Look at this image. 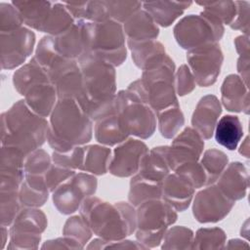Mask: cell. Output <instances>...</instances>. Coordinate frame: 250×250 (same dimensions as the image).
Returning a JSON list of instances; mask_svg holds the SVG:
<instances>
[{"label": "cell", "instance_id": "obj_15", "mask_svg": "<svg viewBox=\"0 0 250 250\" xmlns=\"http://www.w3.org/2000/svg\"><path fill=\"white\" fill-rule=\"evenodd\" d=\"M147 151L148 147L143 141L129 137L112 150L107 172L119 178L134 176Z\"/></svg>", "mask_w": 250, "mask_h": 250}, {"label": "cell", "instance_id": "obj_45", "mask_svg": "<svg viewBox=\"0 0 250 250\" xmlns=\"http://www.w3.org/2000/svg\"><path fill=\"white\" fill-rule=\"evenodd\" d=\"M23 20L19 10L11 3H0V32H9L23 26Z\"/></svg>", "mask_w": 250, "mask_h": 250}, {"label": "cell", "instance_id": "obj_24", "mask_svg": "<svg viewBox=\"0 0 250 250\" xmlns=\"http://www.w3.org/2000/svg\"><path fill=\"white\" fill-rule=\"evenodd\" d=\"M221 102L229 111L249 113L248 86L237 74H229L223 81Z\"/></svg>", "mask_w": 250, "mask_h": 250}, {"label": "cell", "instance_id": "obj_27", "mask_svg": "<svg viewBox=\"0 0 250 250\" xmlns=\"http://www.w3.org/2000/svg\"><path fill=\"white\" fill-rule=\"evenodd\" d=\"M191 4L192 1H149L143 3V9L158 25L168 27Z\"/></svg>", "mask_w": 250, "mask_h": 250}, {"label": "cell", "instance_id": "obj_7", "mask_svg": "<svg viewBox=\"0 0 250 250\" xmlns=\"http://www.w3.org/2000/svg\"><path fill=\"white\" fill-rule=\"evenodd\" d=\"M87 53L111 65H121L127 58L123 25L112 20L87 21ZM86 54V53H85Z\"/></svg>", "mask_w": 250, "mask_h": 250}, {"label": "cell", "instance_id": "obj_23", "mask_svg": "<svg viewBox=\"0 0 250 250\" xmlns=\"http://www.w3.org/2000/svg\"><path fill=\"white\" fill-rule=\"evenodd\" d=\"M168 146H159L148 150L135 176L142 180L161 185L166 176L172 172L168 162Z\"/></svg>", "mask_w": 250, "mask_h": 250}, {"label": "cell", "instance_id": "obj_26", "mask_svg": "<svg viewBox=\"0 0 250 250\" xmlns=\"http://www.w3.org/2000/svg\"><path fill=\"white\" fill-rule=\"evenodd\" d=\"M94 135L96 141L106 146H114L124 142L129 136L122 130L114 108L95 120Z\"/></svg>", "mask_w": 250, "mask_h": 250}, {"label": "cell", "instance_id": "obj_8", "mask_svg": "<svg viewBox=\"0 0 250 250\" xmlns=\"http://www.w3.org/2000/svg\"><path fill=\"white\" fill-rule=\"evenodd\" d=\"M224 32V25L205 11L184 17L173 29L179 46L188 51L204 44L219 42Z\"/></svg>", "mask_w": 250, "mask_h": 250}, {"label": "cell", "instance_id": "obj_33", "mask_svg": "<svg viewBox=\"0 0 250 250\" xmlns=\"http://www.w3.org/2000/svg\"><path fill=\"white\" fill-rule=\"evenodd\" d=\"M75 20L66 9L64 3L54 2L50 16L43 27L42 32L50 36H58L66 31Z\"/></svg>", "mask_w": 250, "mask_h": 250}, {"label": "cell", "instance_id": "obj_40", "mask_svg": "<svg viewBox=\"0 0 250 250\" xmlns=\"http://www.w3.org/2000/svg\"><path fill=\"white\" fill-rule=\"evenodd\" d=\"M193 236V231L188 228L172 227L164 233L161 249H191Z\"/></svg>", "mask_w": 250, "mask_h": 250}, {"label": "cell", "instance_id": "obj_51", "mask_svg": "<svg viewBox=\"0 0 250 250\" xmlns=\"http://www.w3.org/2000/svg\"><path fill=\"white\" fill-rule=\"evenodd\" d=\"M42 249H81L75 242L68 239L67 237H58L56 239H50L44 242L41 246Z\"/></svg>", "mask_w": 250, "mask_h": 250}, {"label": "cell", "instance_id": "obj_2", "mask_svg": "<svg viewBox=\"0 0 250 250\" xmlns=\"http://www.w3.org/2000/svg\"><path fill=\"white\" fill-rule=\"evenodd\" d=\"M93 122L77 101L58 100L50 114L47 142L55 151L61 152L84 146L93 137Z\"/></svg>", "mask_w": 250, "mask_h": 250}, {"label": "cell", "instance_id": "obj_36", "mask_svg": "<svg viewBox=\"0 0 250 250\" xmlns=\"http://www.w3.org/2000/svg\"><path fill=\"white\" fill-rule=\"evenodd\" d=\"M158 130L165 139L174 138L185 124L184 113L180 104L168 107L156 114Z\"/></svg>", "mask_w": 250, "mask_h": 250}, {"label": "cell", "instance_id": "obj_39", "mask_svg": "<svg viewBox=\"0 0 250 250\" xmlns=\"http://www.w3.org/2000/svg\"><path fill=\"white\" fill-rule=\"evenodd\" d=\"M92 230L80 215H75L66 220L62 228V235L75 242L81 249L92 237Z\"/></svg>", "mask_w": 250, "mask_h": 250}, {"label": "cell", "instance_id": "obj_55", "mask_svg": "<svg viewBox=\"0 0 250 250\" xmlns=\"http://www.w3.org/2000/svg\"><path fill=\"white\" fill-rule=\"evenodd\" d=\"M239 153L242 154L243 156L247 157V158L249 157V139H248V137H246V139L244 140V142L240 146Z\"/></svg>", "mask_w": 250, "mask_h": 250}, {"label": "cell", "instance_id": "obj_9", "mask_svg": "<svg viewBox=\"0 0 250 250\" xmlns=\"http://www.w3.org/2000/svg\"><path fill=\"white\" fill-rule=\"evenodd\" d=\"M48 220L39 208H21L9 229L8 249H37Z\"/></svg>", "mask_w": 250, "mask_h": 250}, {"label": "cell", "instance_id": "obj_38", "mask_svg": "<svg viewBox=\"0 0 250 250\" xmlns=\"http://www.w3.org/2000/svg\"><path fill=\"white\" fill-rule=\"evenodd\" d=\"M227 240L226 232L220 228L199 229L193 236L191 249H222Z\"/></svg>", "mask_w": 250, "mask_h": 250}, {"label": "cell", "instance_id": "obj_21", "mask_svg": "<svg viewBox=\"0 0 250 250\" xmlns=\"http://www.w3.org/2000/svg\"><path fill=\"white\" fill-rule=\"evenodd\" d=\"M23 97L28 107L44 118L50 116L58 102L56 88L48 76L33 83Z\"/></svg>", "mask_w": 250, "mask_h": 250}, {"label": "cell", "instance_id": "obj_34", "mask_svg": "<svg viewBox=\"0 0 250 250\" xmlns=\"http://www.w3.org/2000/svg\"><path fill=\"white\" fill-rule=\"evenodd\" d=\"M46 71L31 58L30 62L21 65L13 74V84L16 91L24 96L26 90L36 81L47 77ZM49 77V76H48Z\"/></svg>", "mask_w": 250, "mask_h": 250}, {"label": "cell", "instance_id": "obj_5", "mask_svg": "<svg viewBox=\"0 0 250 250\" xmlns=\"http://www.w3.org/2000/svg\"><path fill=\"white\" fill-rule=\"evenodd\" d=\"M135 208L137 240L147 249L157 247L168 228L177 221V211L162 198L146 200Z\"/></svg>", "mask_w": 250, "mask_h": 250}, {"label": "cell", "instance_id": "obj_28", "mask_svg": "<svg viewBox=\"0 0 250 250\" xmlns=\"http://www.w3.org/2000/svg\"><path fill=\"white\" fill-rule=\"evenodd\" d=\"M127 44L135 65L142 70L157 64L167 56L164 45L157 40Z\"/></svg>", "mask_w": 250, "mask_h": 250}, {"label": "cell", "instance_id": "obj_37", "mask_svg": "<svg viewBox=\"0 0 250 250\" xmlns=\"http://www.w3.org/2000/svg\"><path fill=\"white\" fill-rule=\"evenodd\" d=\"M200 164L206 174V186L215 184L222 172L229 164L228 155L217 148H210L204 151Z\"/></svg>", "mask_w": 250, "mask_h": 250}, {"label": "cell", "instance_id": "obj_43", "mask_svg": "<svg viewBox=\"0 0 250 250\" xmlns=\"http://www.w3.org/2000/svg\"><path fill=\"white\" fill-rule=\"evenodd\" d=\"M52 163V158L42 148H38L26 155L23 164L24 176L44 177Z\"/></svg>", "mask_w": 250, "mask_h": 250}, {"label": "cell", "instance_id": "obj_53", "mask_svg": "<svg viewBox=\"0 0 250 250\" xmlns=\"http://www.w3.org/2000/svg\"><path fill=\"white\" fill-rule=\"evenodd\" d=\"M237 71L238 76L244 81V83L248 86L249 81V59L246 58H238L237 60Z\"/></svg>", "mask_w": 250, "mask_h": 250}, {"label": "cell", "instance_id": "obj_6", "mask_svg": "<svg viewBox=\"0 0 250 250\" xmlns=\"http://www.w3.org/2000/svg\"><path fill=\"white\" fill-rule=\"evenodd\" d=\"M114 108L122 130L130 137L150 138L157 124L156 113L139 95L126 89L114 97Z\"/></svg>", "mask_w": 250, "mask_h": 250}, {"label": "cell", "instance_id": "obj_18", "mask_svg": "<svg viewBox=\"0 0 250 250\" xmlns=\"http://www.w3.org/2000/svg\"><path fill=\"white\" fill-rule=\"evenodd\" d=\"M194 191L192 184L175 172L167 175L161 184V198L178 212L188 208Z\"/></svg>", "mask_w": 250, "mask_h": 250}, {"label": "cell", "instance_id": "obj_50", "mask_svg": "<svg viewBox=\"0 0 250 250\" xmlns=\"http://www.w3.org/2000/svg\"><path fill=\"white\" fill-rule=\"evenodd\" d=\"M236 15L232 22L229 24L230 28L240 30L248 35L249 33V2L248 1H235Z\"/></svg>", "mask_w": 250, "mask_h": 250}, {"label": "cell", "instance_id": "obj_10", "mask_svg": "<svg viewBox=\"0 0 250 250\" xmlns=\"http://www.w3.org/2000/svg\"><path fill=\"white\" fill-rule=\"evenodd\" d=\"M98 181L95 175L79 172L61 184L53 193V203L63 215H70L79 210L83 200L95 194Z\"/></svg>", "mask_w": 250, "mask_h": 250}, {"label": "cell", "instance_id": "obj_35", "mask_svg": "<svg viewBox=\"0 0 250 250\" xmlns=\"http://www.w3.org/2000/svg\"><path fill=\"white\" fill-rule=\"evenodd\" d=\"M155 198H161V185L142 180L135 175L132 176L128 192L129 203L137 207L146 200Z\"/></svg>", "mask_w": 250, "mask_h": 250}, {"label": "cell", "instance_id": "obj_41", "mask_svg": "<svg viewBox=\"0 0 250 250\" xmlns=\"http://www.w3.org/2000/svg\"><path fill=\"white\" fill-rule=\"evenodd\" d=\"M196 4L203 7V11L213 16L223 25H229L236 15L235 1L227 0L217 2H196Z\"/></svg>", "mask_w": 250, "mask_h": 250}, {"label": "cell", "instance_id": "obj_30", "mask_svg": "<svg viewBox=\"0 0 250 250\" xmlns=\"http://www.w3.org/2000/svg\"><path fill=\"white\" fill-rule=\"evenodd\" d=\"M44 177L24 176L19 189V198L21 208H39L45 204L49 197Z\"/></svg>", "mask_w": 250, "mask_h": 250}, {"label": "cell", "instance_id": "obj_29", "mask_svg": "<svg viewBox=\"0 0 250 250\" xmlns=\"http://www.w3.org/2000/svg\"><path fill=\"white\" fill-rule=\"evenodd\" d=\"M52 1H13L12 4L19 10L23 23L30 29L42 32V29L50 16Z\"/></svg>", "mask_w": 250, "mask_h": 250}, {"label": "cell", "instance_id": "obj_52", "mask_svg": "<svg viewBox=\"0 0 250 250\" xmlns=\"http://www.w3.org/2000/svg\"><path fill=\"white\" fill-rule=\"evenodd\" d=\"M234 46L240 58L249 59V36L240 35L234 39Z\"/></svg>", "mask_w": 250, "mask_h": 250}, {"label": "cell", "instance_id": "obj_4", "mask_svg": "<svg viewBox=\"0 0 250 250\" xmlns=\"http://www.w3.org/2000/svg\"><path fill=\"white\" fill-rule=\"evenodd\" d=\"M49 122L33 112L24 100L16 102L1 114V146L14 147L25 155L47 140Z\"/></svg>", "mask_w": 250, "mask_h": 250}, {"label": "cell", "instance_id": "obj_25", "mask_svg": "<svg viewBox=\"0 0 250 250\" xmlns=\"http://www.w3.org/2000/svg\"><path fill=\"white\" fill-rule=\"evenodd\" d=\"M122 25L127 43L152 41L159 35L158 24L144 9L132 15Z\"/></svg>", "mask_w": 250, "mask_h": 250}, {"label": "cell", "instance_id": "obj_47", "mask_svg": "<svg viewBox=\"0 0 250 250\" xmlns=\"http://www.w3.org/2000/svg\"><path fill=\"white\" fill-rule=\"evenodd\" d=\"M75 173V170L52 162L45 174V182L49 191L53 192L61 184L68 180Z\"/></svg>", "mask_w": 250, "mask_h": 250}, {"label": "cell", "instance_id": "obj_20", "mask_svg": "<svg viewBox=\"0 0 250 250\" xmlns=\"http://www.w3.org/2000/svg\"><path fill=\"white\" fill-rule=\"evenodd\" d=\"M221 112V102L214 95H206L197 103L191 116V125L203 140L212 138Z\"/></svg>", "mask_w": 250, "mask_h": 250}, {"label": "cell", "instance_id": "obj_42", "mask_svg": "<svg viewBox=\"0 0 250 250\" xmlns=\"http://www.w3.org/2000/svg\"><path fill=\"white\" fill-rule=\"evenodd\" d=\"M21 210L19 191H0L1 226L10 227Z\"/></svg>", "mask_w": 250, "mask_h": 250}, {"label": "cell", "instance_id": "obj_13", "mask_svg": "<svg viewBox=\"0 0 250 250\" xmlns=\"http://www.w3.org/2000/svg\"><path fill=\"white\" fill-rule=\"evenodd\" d=\"M234 204L235 201L229 198L216 184H212L195 194L192 214L201 224L217 223L229 215Z\"/></svg>", "mask_w": 250, "mask_h": 250}, {"label": "cell", "instance_id": "obj_17", "mask_svg": "<svg viewBox=\"0 0 250 250\" xmlns=\"http://www.w3.org/2000/svg\"><path fill=\"white\" fill-rule=\"evenodd\" d=\"M25 157L26 155L17 148L1 146L0 191H19L24 179Z\"/></svg>", "mask_w": 250, "mask_h": 250}, {"label": "cell", "instance_id": "obj_54", "mask_svg": "<svg viewBox=\"0 0 250 250\" xmlns=\"http://www.w3.org/2000/svg\"><path fill=\"white\" fill-rule=\"evenodd\" d=\"M248 248L249 247V245L245 242V241H243V240H240V239H237V238H235V239H230V240H229V242H228V244L227 245H225V248H230V249H240V248Z\"/></svg>", "mask_w": 250, "mask_h": 250}, {"label": "cell", "instance_id": "obj_16", "mask_svg": "<svg viewBox=\"0 0 250 250\" xmlns=\"http://www.w3.org/2000/svg\"><path fill=\"white\" fill-rule=\"evenodd\" d=\"M204 148L203 138L192 128H185L172 142L168 148V162L173 172L178 166L198 161Z\"/></svg>", "mask_w": 250, "mask_h": 250}, {"label": "cell", "instance_id": "obj_3", "mask_svg": "<svg viewBox=\"0 0 250 250\" xmlns=\"http://www.w3.org/2000/svg\"><path fill=\"white\" fill-rule=\"evenodd\" d=\"M81 69L85 99L83 110L95 121L113 109L116 95V72L110 63L90 53L78 59Z\"/></svg>", "mask_w": 250, "mask_h": 250}, {"label": "cell", "instance_id": "obj_32", "mask_svg": "<svg viewBox=\"0 0 250 250\" xmlns=\"http://www.w3.org/2000/svg\"><path fill=\"white\" fill-rule=\"evenodd\" d=\"M214 134L219 145L229 150L235 149L243 136V128L238 116L230 114L223 116L217 122Z\"/></svg>", "mask_w": 250, "mask_h": 250}, {"label": "cell", "instance_id": "obj_46", "mask_svg": "<svg viewBox=\"0 0 250 250\" xmlns=\"http://www.w3.org/2000/svg\"><path fill=\"white\" fill-rule=\"evenodd\" d=\"M173 172L188 179L195 189L206 186V174L199 160L184 163L178 166Z\"/></svg>", "mask_w": 250, "mask_h": 250}, {"label": "cell", "instance_id": "obj_1", "mask_svg": "<svg viewBox=\"0 0 250 250\" xmlns=\"http://www.w3.org/2000/svg\"><path fill=\"white\" fill-rule=\"evenodd\" d=\"M79 215L104 240H121L136 230V208L128 202L110 203L92 195L83 200Z\"/></svg>", "mask_w": 250, "mask_h": 250}, {"label": "cell", "instance_id": "obj_31", "mask_svg": "<svg viewBox=\"0 0 250 250\" xmlns=\"http://www.w3.org/2000/svg\"><path fill=\"white\" fill-rule=\"evenodd\" d=\"M111 152L109 146L103 145L82 146V161L79 171L95 176L104 175L108 171Z\"/></svg>", "mask_w": 250, "mask_h": 250}, {"label": "cell", "instance_id": "obj_22", "mask_svg": "<svg viewBox=\"0 0 250 250\" xmlns=\"http://www.w3.org/2000/svg\"><path fill=\"white\" fill-rule=\"evenodd\" d=\"M215 184L231 200H240L245 197L249 186L248 171L241 162H231L227 165Z\"/></svg>", "mask_w": 250, "mask_h": 250}, {"label": "cell", "instance_id": "obj_56", "mask_svg": "<svg viewBox=\"0 0 250 250\" xmlns=\"http://www.w3.org/2000/svg\"><path fill=\"white\" fill-rule=\"evenodd\" d=\"M1 234H2V243H1V249H3L5 247V244L7 242L8 239V229L5 226H1Z\"/></svg>", "mask_w": 250, "mask_h": 250}, {"label": "cell", "instance_id": "obj_44", "mask_svg": "<svg viewBox=\"0 0 250 250\" xmlns=\"http://www.w3.org/2000/svg\"><path fill=\"white\" fill-rule=\"evenodd\" d=\"M108 19L120 23H124L132 15L142 9L143 3L140 1H105Z\"/></svg>", "mask_w": 250, "mask_h": 250}, {"label": "cell", "instance_id": "obj_11", "mask_svg": "<svg viewBox=\"0 0 250 250\" xmlns=\"http://www.w3.org/2000/svg\"><path fill=\"white\" fill-rule=\"evenodd\" d=\"M188 66L200 87L213 85L221 72L224 54L218 42L208 43L187 52Z\"/></svg>", "mask_w": 250, "mask_h": 250}, {"label": "cell", "instance_id": "obj_19", "mask_svg": "<svg viewBox=\"0 0 250 250\" xmlns=\"http://www.w3.org/2000/svg\"><path fill=\"white\" fill-rule=\"evenodd\" d=\"M87 21H75V22L63 33L54 36V44L57 52L63 58L73 61L87 53Z\"/></svg>", "mask_w": 250, "mask_h": 250}, {"label": "cell", "instance_id": "obj_49", "mask_svg": "<svg viewBox=\"0 0 250 250\" xmlns=\"http://www.w3.org/2000/svg\"><path fill=\"white\" fill-rule=\"evenodd\" d=\"M87 249H107V248H117V249H147L145 245L139 241H132L128 239L121 240H104L101 237L93 239L88 245Z\"/></svg>", "mask_w": 250, "mask_h": 250}, {"label": "cell", "instance_id": "obj_48", "mask_svg": "<svg viewBox=\"0 0 250 250\" xmlns=\"http://www.w3.org/2000/svg\"><path fill=\"white\" fill-rule=\"evenodd\" d=\"M174 83L176 93L181 97L190 94L196 85L194 77L187 64H182L175 72Z\"/></svg>", "mask_w": 250, "mask_h": 250}, {"label": "cell", "instance_id": "obj_14", "mask_svg": "<svg viewBox=\"0 0 250 250\" xmlns=\"http://www.w3.org/2000/svg\"><path fill=\"white\" fill-rule=\"evenodd\" d=\"M34 32L25 25L9 32H0L1 67L14 69L21 65L32 54Z\"/></svg>", "mask_w": 250, "mask_h": 250}, {"label": "cell", "instance_id": "obj_12", "mask_svg": "<svg viewBox=\"0 0 250 250\" xmlns=\"http://www.w3.org/2000/svg\"><path fill=\"white\" fill-rule=\"evenodd\" d=\"M49 79L56 88L58 100L72 99L82 105L85 93L83 78L77 61L60 58L48 70Z\"/></svg>", "mask_w": 250, "mask_h": 250}]
</instances>
